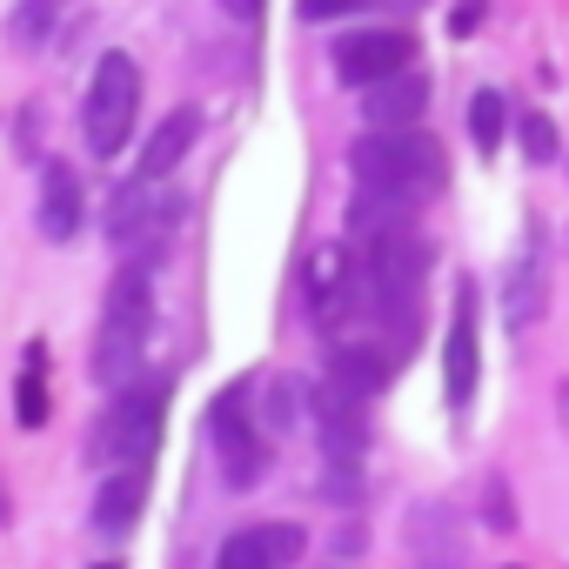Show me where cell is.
<instances>
[{
	"label": "cell",
	"instance_id": "obj_27",
	"mask_svg": "<svg viewBox=\"0 0 569 569\" xmlns=\"http://www.w3.org/2000/svg\"><path fill=\"white\" fill-rule=\"evenodd\" d=\"M14 522V502H8V489H0V529H8Z\"/></svg>",
	"mask_w": 569,
	"mask_h": 569
},
{
	"label": "cell",
	"instance_id": "obj_7",
	"mask_svg": "<svg viewBox=\"0 0 569 569\" xmlns=\"http://www.w3.org/2000/svg\"><path fill=\"white\" fill-rule=\"evenodd\" d=\"M329 61H336L342 88H376V81H389V74H402L416 61V34L409 28H356V34L336 41Z\"/></svg>",
	"mask_w": 569,
	"mask_h": 569
},
{
	"label": "cell",
	"instance_id": "obj_18",
	"mask_svg": "<svg viewBox=\"0 0 569 569\" xmlns=\"http://www.w3.org/2000/svg\"><path fill=\"white\" fill-rule=\"evenodd\" d=\"M214 569H281V562H274V549H268V536H261V522H254V529H234V536L221 542Z\"/></svg>",
	"mask_w": 569,
	"mask_h": 569
},
{
	"label": "cell",
	"instance_id": "obj_1",
	"mask_svg": "<svg viewBox=\"0 0 569 569\" xmlns=\"http://www.w3.org/2000/svg\"><path fill=\"white\" fill-rule=\"evenodd\" d=\"M349 174H356V188L416 208V201H429L449 181V161H442V148L422 128H369L349 148Z\"/></svg>",
	"mask_w": 569,
	"mask_h": 569
},
{
	"label": "cell",
	"instance_id": "obj_14",
	"mask_svg": "<svg viewBox=\"0 0 569 569\" xmlns=\"http://www.w3.org/2000/svg\"><path fill=\"white\" fill-rule=\"evenodd\" d=\"M389 376H396V356L382 349V342H342L336 356H329V382L336 389H349V396H382L389 389Z\"/></svg>",
	"mask_w": 569,
	"mask_h": 569
},
{
	"label": "cell",
	"instance_id": "obj_8",
	"mask_svg": "<svg viewBox=\"0 0 569 569\" xmlns=\"http://www.w3.org/2000/svg\"><path fill=\"white\" fill-rule=\"evenodd\" d=\"M302 302H309V316H316L322 329L342 322V309L362 302V261H349L342 241H322V248L309 254V268H302Z\"/></svg>",
	"mask_w": 569,
	"mask_h": 569
},
{
	"label": "cell",
	"instance_id": "obj_9",
	"mask_svg": "<svg viewBox=\"0 0 569 569\" xmlns=\"http://www.w3.org/2000/svg\"><path fill=\"white\" fill-rule=\"evenodd\" d=\"M476 376H482V349H476V281L456 289V316H449V336H442V389H449V409H469L476 402Z\"/></svg>",
	"mask_w": 569,
	"mask_h": 569
},
{
	"label": "cell",
	"instance_id": "obj_10",
	"mask_svg": "<svg viewBox=\"0 0 569 569\" xmlns=\"http://www.w3.org/2000/svg\"><path fill=\"white\" fill-rule=\"evenodd\" d=\"M148 509V462H121V469H101V489L88 502V522L94 536H128Z\"/></svg>",
	"mask_w": 569,
	"mask_h": 569
},
{
	"label": "cell",
	"instance_id": "obj_28",
	"mask_svg": "<svg viewBox=\"0 0 569 569\" xmlns=\"http://www.w3.org/2000/svg\"><path fill=\"white\" fill-rule=\"evenodd\" d=\"M402 8H416V0H402Z\"/></svg>",
	"mask_w": 569,
	"mask_h": 569
},
{
	"label": "cell",
	"instance_id": "obj_20",
	"mask_svg": "<svg viewBox=\"0 0 569 569\" xmlns=\"http://www.w3.org/2000/svg\"><path fill=\"white\" fill-rule=\"evenodd\" d=\"M48 28H54V0H21L14 21H8V41H14V48H34Z\"/></svg>",
	"mask_w": 569,
	"mask_h": 569
},
{
	"label": "cell",
	"instance_id": "obj_5",
	"mask_svg": "<svg viewBox=\"0 0 569 569\" xmlns=\"http://www.w3.org/2000/svg\"><path fill=\"white\" fill-rule=\"evenodd\" d=\"M181 228V194H168L161 181H128L108 208V248L128 261V268H148L168 234Z\"/></svg>",
	"mask_w": 569,
	"mask_h": 569
},
{
	"label": "cell",
	"instance_id": "obj_23",
	"mask_svg": "<svg viewBox=\"0 0 569 569\" xmlns=\"http://www.w3.org/2000/svg\"><path fill=\"white\" fill-rule=\"evenodd\" d=\"M482 516H489L496 529H516V509H509V489H502V476H489V489H482Z\"/></svg>",
	"mask_w": 569,
	"mask_h": 569
},
{
	"label": "cell",
	"instance_id": "obj_16",
	"mask_svg": "<svg viewBox=\"0 0 569 569\" xmlns=\"http://www.w3.org/2000/svg\"><path fill=\"white\" fill-rule=\"evenodd\" d=\"M48 409H54V396H48V349L28 342V356H21V382H14V422H21V429H41Z\"/></svg>",
	"mask_w": 569,
	"mask_h": 569
},
{
	"label": "cell",
	"instance_id": "obj_17",
	"mask_svg": "<svg viewBox=\"0 0 569 569\" xmlns=\"http://www.w3.org/2000/svg\"><path fill=\"white\" fill-rule=\"evenodd\" d=\"M502 134H509V101H502L496 88H482V94L469 101V141H476L482 154H496Z\"/></svg>",
	"mask_w": 569,
	"mask_h": 569
},
{
	"label": "cell",
	"instance_id": "obj_21",
	"mask_svg": "<svg viewBox=\"0 0 569 569\" xmlns=\"http://www.w3.org/2000/svg\"><path fill=\"white\" fill-rule=\"evenodd\" d=\"M261 429H268V436L296 429V389H289V382H268V409H261Z\"/></svg>",
	"mask_w": 569,
	"mask_h": 569
},
{
	"label": "cell",
	"instance_id": "obj_6",
	"mask_svg": "<svg viewBox=\"0 0 569 569\" xmlns=\"http://www.w3.org/2000/svg\"><path fill=\"white\" fill-rule=\"evenodd\" d=\"M208 436H214V456H221V482L228 489H254L268 476V429L248 416V382L228 389L208 409Z\"/></svg>",
	"mask_w": 569,
	"mask_h": 569
},
{
	"label": "cell",
	"instance_id": "obj_22",
	"mask_svg": "<svg viewBox=\"0 0 569 569\" xmlns=\"http://www.w3.org/2000/svg\"><path fill=\"white\" fill-rule=\"evenodd\" d=\"M522 148H529V161H549V154H556V128H549L542 114H529V121H522Z\"/></svg>",
	"mask_w": 569,
	"mask_h": 569
},
{
	"label": "cell",
	"instance_id": "obj_26",
	"mask_svg": "<svg viewBox=\"0 0 569 569\" xmlns=\"http://www.w3.org/2000/svg\"><path fill=\"white\" fill-rule=\"evenodd\" d=\"M221 8H228L234 21H261V8H268V0H221Z\"/></svg>",
	"mask_w": 569,
	"mask_h": 569
},
{
	"label": "cell",
	"instance_id": "obj_29",
	"mask_svg": "<svg viewBox=\"0 0 569 569\" xmlns=\"http://www.w3.org/2000/svg\"><path fill=\"white\" fill-rule=\"evenodd\" d=\"M101 569H114V562H101Z\"/></svg>",
	"mask_w": 569,
	"mask_h": 569
},
{
	"label": "cell",
	"instance_id": "obj_25",
	"mask_svg": "<svg viewBox=\"0 0 569 569\" xmlns=\"http://www.w3.org/2000/svg\"><path fill=\"white\" fill-rule=\"evenodd\" d=\"M476 21H482V0H462V8H456V14H449V28H456V34H469V28H476Z\"/></svg>",
	"mask_w": 569,
	"mask_h": 569
},
{
	"label": "cell",
	"instance_id": "obj_12",
	"mask_svg": "<svg viewBox=\"0 0 569 569\" xmlns=\"http://www.w3.org/2000/svg\"><path fill=\"white\" fill-rule=\"evenodd\" d=\"M316 436H322V456L329 462H356L369 449V422H362V396L322 382L316 389Z\"/></svg>",
	"mask_w": 569,
	"mask_h": 569
},
{
	"label": "cell",
	"instance_id": "obj_3",
	"mask_svg": "<svg viewBox=\"0 0 569 569\" xmlns=\"http://www.w3.org/2000/svg\"><path fill=\"white\" fill-rule=\"evenodd\" d=\"M161 416H168V382H134L108 402V416L88 429V462L94 469H121V462H148L161 442Z\"/></svg>",
	"mask_w": 569,
	"mask_h": 569
},
{
	"label": "cell",
	"instance_id": "obj_15",
	"mask_svg": "<svg viewBox=\"0 0 569 569\" xmlns=\"http://www.w3.org/2000/svg\"><path fill=\"white\" fill-rule=\"evenodd\" d=\"M194 134H201L194 108H174V114L148 134V148H141V181H168V174L194 154Z\"/></svg>",
	"mask_w": 569,
	"mask_h": 569
},
{
	"label": "cell",
	"instance_id": "obj_2",
	"mask_svg": "<svg viewBox=\"0 0 569 569\" xmlns=\"http://www.w3.org/2000/svg\"><path fill=\"white\" fill-rule=\"evenodd\" d=\"M148 336H154V289H148V268H128L108 281V302H101V329H94V382L101 389H121L128 376H141V356H148Z\"/></svg>",
	"mask_w": 569,
	"mask_h": 569
},
{
	"label": "cell",
	"instance_id": "obj_19",
	"mask_svg": "<svg viewBox=\"0 0 569 569\" xmlns=\"http://www.w3.org/2000/svg\"><path fill=\"white\" fill-rule=\"evenodd\" d=\"M502 302H509V329H529V322H536V309H542V289H536V261H529V254L509 268V289H502Z\"/></svg>",
	"mask_w": 569,
	"mask_h": 569
},
{
	"label": "cell",
	"instance_id": "obj_13",
	"mask_svg": "<svg viewBox=\"0 0 569 569\" xmlns=\"http://www.w3.org/2000/svg\"><path fill=\"white\" fill-rule=\"evenodd\" d=\"M362 94H369V101H362L369 128H416V121H422V108H429V81H422L416 68H402V74H389V81L362 88Z\"/></svg>",
	"mask_w": 569,
	"mask_h": 569
},
{
	"label": "cell",
	"instance_id": "obj_4",
	"mask_svg": "<svg viewBox=\"0 0 569 569\" xmlns=\"http://www.w3.org/2000/svg\"><path fill=\"white\" fill-rule=\"evenodd\" d=\"M134 114H141V68L114 48L101 54L94 81H88V101H81V141L94 161H114L134 134Z\"/></svg>",
	"mask_w": 569,
	"mask_h": 569
},
{
	"label": "cell",
	"instance_id": "obj_11",
	"mask_svg": "<svg viewBox=\"0 0 569 569\" xmlns=\"http://www.w3.org/2000/svg\"><path fill=\"white\" fill-rule=\"evenodd\" d=\"M88 221V194H81V174L68 161H48L41 168V201H34V228L41 241H74Z\"/></svg>",
	"mask_w": 569,
	"mask_h": 569
},
{
	"label": "cell",
	"instance_id": "obj_24",
	"mask_svg": "<svg viewBox=\"0 0 569 569\" xmlns=\"http://www.w3.org/2000/svg\"><path fill=\"white\" fill-rule=\"evenodd\" d=\"M356 8H369V0H302V21H342Z\"/></svg>",
	"mask_w": 569,
	"mask_h": 569
}]
</instances>
